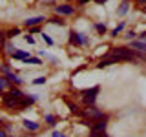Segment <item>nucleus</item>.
I'll return each mask as SVG.
<instances>
[{
	"mask_svg": "<svg viewBox=\"0 0 146 137\" xmlns=\"http://www.w3.org/2000/svg\"><path fill=\"white\" fill-rule=\"evenodd\" d=\"M97 2H99V4H102V2H106V0H97Z\"/></svg>",
	"mask_w": 146,
	"mask_h": 137,
	"instance_id": "nucleus-28",
	"label": "nucleus"
},
{
	"mask_svg": "<svg viewBox=\"0 0 146 137\" xmlns=\"http://www.w3.org/2000/svg\"><path fill=\"white\" fill-rule=\"evenodd\" d=\"M131 48L139 49V51H143L146 55V42H144V40H141V42H131Z\"/></svg>",
	"mask_w": 146,
	"mask_h": 137,
	"instance_id": "nucleus-10",
	"label": "nucleus"
},
{
	"mask_svg": "<svg viewBox=\"0 0 146 137\" xmlns=\"http://www.w3.org/2000/svg\"><path fill=\"white\" fill-rule=\"evenodd\" d=\"M46 82V77H38V79H35V84H44Z\"/></svg>",
	"mask_w": 146,
	"mask_h": 137,
	"instance_id": "nucleus-19",
	"label": "nucleus"
},
{
	"mask_svg": "<svg viewBox=\"0 0 146 137\" xmlns=\"http://www.w3.org/2000/svg\"><path fill=\"white\" fill-rule=\"evenodd\" d=\"M133 37H135V33H133V31H130V33H126V39H133Z\"/></svg>",
	"mask_w": 146,
	"mask_h": 137,
	"instance_id": "nucleus-25",
	"label": "nucleus"
},
{
	"mask_svg": "<svg viewBox=\"0 0 146 137\" xmlns=\"http://www.w3.org/2000/svg\"><path fill=\"white\" fill-rule=\"evenodd\" d=\"M27 62H31V64H40V59H35V57H29V61Z\"/></svg>",
	"mask_w": 146,
	"mask_h": 137,
	"instance_id": "nucleus-21",
	"label": "nucleus"
},
{
	"mask_svg": "<svg viewBox=\"0 0 146 137\" xmlns=\"http://www.w3.org/2000/svg\"><path fill=\"white\" fill-rule=\"evenodd\" d=\"M106 121H95V124L93 126H91V130H93V132H104V130H106Z\"/></svg>",
	"mask_w": 146,
	"mask_h": 137,
	"instance_id": "nucleus-7",
	"label": "nucleus"
},
{
	"mask_svg": "<svg viewBox=\"0 0 146 137\" xmlns=\"http://www.w3.org/2000/svg\"><path fill=\"white\" fill-rule=\"evenodd\" d=\"M53 137H68V135H64V134H60V132H53Z\"/></svg>",
	"mask_w": 146,
	"mask_h": 137,
	"instance_id": "nucleus-24",
	"label": "nucleus"
},
{
	"mask_svg": "<svg viewBox=\"0 0 146 137\" xmlns=\"http://www.w3.org/2000/svg\"><path fill=\"white\" fill-rule=\"evenodd\" d=\"M143 11H144V13H146V7H143Z\"/></svg>",
	"mask_w": 146,
	"mask_h": 137,
	"instance_id": "nucleus-29",
	"label": "nucleus"
},
{
	"mask_svg": "<svg viewBox=\"0 0 146 137\" xmlns=\"http://www.w3.org/2000/svg\"><path fill=\"white\" fill-rule=\"evenodd\" d=\"M55 11L58 13V15H73V6H68V4H64V6H57L55 7Z\"/></svg>",
	"mask_w": 146,
	"mask_h": 137,
	"instance_id": "nucleus-5",
	"label": "nucleus"
},
{
	"mask_svg": "<svg viewBox=\"0 0 146 137\" xmlns=\"http://www.w3.org/2000/svg\"><path fill=\"white\" fill-rule=\"evenodd\" d=\"M6 88V79H0V91Z\"/></svg>",
	"mask_w": 146,
	"mask_h": 137,
	"instance_id": "nucleus-23",
	"label": "nucleus"
},
{
	"mask_svg": "<svg viewBox=\"0 0 146 137\" xmlns=\"http://www.w3.org/2000/svg\"><path fill=\"white\" fill-rule=\"evenodd\" d=\"M22 97H24V93H22L18 88H13L6 97H4V100H15V99H22Z\"/></svg>",
	"mask_w": 146,
	"mask_h": 137,
	"instance_id": "nucleus-4",
	"label": "nucleus"
},
{
	"mask_svg": "<svg viewBox=\"0 0 146 137\" xmlns=\"http://www.w3.org/2000/svg\"><path fill=\"white\" fill-rule=\"evenodd\" d=\"M7 77H9V80H13V82H17V84H20L22 79H18L17 75H13V73H7Z\"/></svg>",
	"mask_w": 146,
	"mask_h": 137,
	"instance_id": "nucleus-12",
	"label": "nucleus"
},
{
	"mask_svg": "<svg viewBox=\"0 0 146 137\" xmlns=\"http://www.w3.org/2000/svg\"><path fill=\"white\" fill-rule=\"evenodd\" d=\"M18 33H20V29H18V27H15V29L9 31V37H15V35H18Z\"/></svg>",
	"mask_w": 146,
	"mask_h": 137,
	"instance_id": "nucleus-18",
	"label": "nucleus"
},
{
	"mask_svg": "<svg viewBox=\"0 0 146 137\" xmlns=\"http://www.w3.org/2000/svg\"><path fill=\"white\" fill-rule=\"evenodd\" d=\"M79 2H80V4H86V2H90V0H79Z\"/></svg>",
	"mask_w": 146,
	"mask_h": 137,
	"instance_id": "nucleus-27",
	"label": "nucleus"
},
{
	"mask_svg": "<svg viewBox=\"0 0 146 137\" xmlns=\"http://www.w3.org/2000/svg\"><path fill=\"white\" fill-rule=\"evenodd\" d=\"M128 7H130V2H128V0H124V2L121 4V7H119L117 13H119V15H124V13L128 11Z\"/></svg>",
	"mask_w": 146,
	"mask_h": 137,
	"instance_id": "nucleus-11",
	"label": "nucleus"
},
{
	"mask_svg": "<svg viewBox=\"0 0 146 137\" xmlns=\"http://www.w3.org/2000/svg\"><path fill=\"white\" fill-rule=\"evenodd\" d=\"M70 42L79 46V44H86V42H88V39H86V37H82L80 33H75V31H71V33H70Z\"/></svg>",
	"mask_w": 146,
	"mask_h": 137,
	"instance_id": "nucleus-3",
	"label": "nucleus"
},
{
	"mask_svg": "<svg viewBox=\"0 0 146 137\" xmlns=\"http://www.w3.org/2000/svg\"><path fill=\"white\" fill-rule=\"evenodd\" d=\"M95 27H97V31H99V33H106V26H104V24H97Z\"/></svg>",
	"mask_w": 146,
	"mask_h": 137,
	"instance_id": "nucleus-15",
	"label": "nucleus"
},
{
	"mask_svg": "<svg viewBox=\"0 0 146 137\" xmlns=\"http://www.w3.org/2000/svg\"><path fill=\"white\" fill-rule=\"evenodd\" d=\"M51 24H55V26H64V20H60V18H51Z\"/></svg>",
	"mask_w": 146,
	"mask_h": 137,
	"instance_id": "nucleus-14",
	"label": "nucleus"
},
{
	"mask_svg": "<svg viewBox=\"0 0 146 137\" xmlns=\"http://www.w3.org/2000/svg\"><path fill=\"white\" fill-rule=\"evenodd\" d=\"M113 53L119 55V57H122L124 61H137V53L131 51V49H128V48H113Z\"/></svg>",
	"mask_w": 146,
	"mask_h": 137,
	"instance_id": "nucleus-2",
	"label": "nucleus"
},
{
	"mask_svg": "<svg viewBox=\"0 0 146 137\" xmlns=\"http://www.w3.org/2000/svg\"><path fill=\"white\" fill-rule=\"evenodd\" d=\"M68 108H70V112H73V113H79V110H77V104H68Z\"/></svg>",
	"mask_w": 146,
	"mask_h": 137,
	"instance_id": "nucleus-16",
	"label": "nucleus"
},
{
	"mask_svg": "<svg viewBox=\"0 0 146 137\" xmlns=\"http://www.w3.org/2000/svg\"><path fill=\"white\" fill-rule=\"evenodd\" d=\"M0 137H7V135H6V132H2V130H0Z\"/></svg>",
	"mask_w": 146,
	"mask_h": 137,
	"instance_id": "nucleus-26",
	"label": "nucleus"
},
{
	"mask_svg": "<svg viewBox=\"0 0 146 137\" xmlns=\"http://www.w3.org/2000/svg\"><path fill=\"white\" fill-rule=\"evenodd\" d=\"M0 122H2V121H0Z\"/></svg>",
	"mask_w": 146,
	"mask_h": 137,
	"instance_id": "nucleus-31",
	"label": "nucleus"
},
{
	"mask_svg": "<svg viewBox=\"0 0 146 137\" xmlns=\"http://www.w3.org/2000/svg\"><path fill=\"white\" fill-rule=\"evenodd\" d=\"M97 93H99V86H93V88L82 91V100H84L86 104H90V106H93L95 99H97Z\"/></svg>",
	"mask_w": 146,
	"mask_h": 137,
	"instance_id": "nucleus-1",
	"label": "nucleus"
},
{
	"mask_svg": "<svg viewBox=\"0 0 146 137\" xmlns=\"http://www.w3.org/2000/svg\"><path fill=\"white\" fill-rule=\"evenodd\" d=\"M24 126L27 128V130H31V132H36V130L40 128V124H38V122H35V121H29V119H26V121H24Z\"/></svg>",
	"mask_w": 146,
	"mask_h": 137,
	"instance_id": "nucleus-8",
	"label": "nucleus"
},
{
	"mask_svg": "<svg viewBox=\"0 0 146 137\" xmlns=\"http://www.w3.org/2000/svg\"><path fill=\"white\" fill-rule=\"evenodd\" d=\"M122 27H124V24H121V26H117V27H115V29H113V31H111V35H113V37H117V35H119V33H121V31H122Z\"/></svg>",
	"mask_w": 146,
	"mask_h": 137,
	"instance_id": "nucleus-13",
	"label": "nucleus"
},
{
	"mask_svg": "<svg viewBox=\"0 0 146 137\" xmlns=\"http://www.w3.org/2000/svg\"><path fill=\"white\" fill-rule=\"evenodd\" d=\"M13 57H15V59H20V61H29V57H31V55L29 53H26V51H13Z\"/></svg>",
	"mask_w": 146,
	"mask_h": 137,
	"instance_id": "nucleus-9",
	"label": "nucleus"
},
{
	"mask_svg": "<svg viewBox=\"0 0 146 137\" xmlns=\"http://www.w3.org/2000/svg\"><path fill=\"white\" fill-rule=\"evenodd\" d=\"M141 2H146V0H141Z\"/></svg>",
	"mask_w": 146,
	"mask_h": 137,
	"instance_id": "nucleus-30",
	"label": "nucleus"
},
{
	"mask_svg": "<svg viewBox=\"0 0 146 137\" xmlns=\"http://www.w3.org/2000/svg\"><path fill=\"white\" fill-rule=\"evenodd\" d=\"M44 20H46L44 17H33V18H27V20H26V26H27V27H35V26L42 24Z\"/></svg>",
	"mask_w": 146,
	"mask_h": 137,
	"instance_id": "nucleus-6",
	"label": "nucleus"
},
{
	"mask_svg": "<svg viewBox=\"0 0 146 137\" xmlns=\"http://www.w3.org/2000/svg\"><path fill=\"white\" fill-rule=\"evenodd\" d=\"M42 39L46 40V44H49V46H51V44H53V40H51V39H49V37H48V35H42Z\"/></svg>",
	"mask_w": 146,
	"mask_h": 137,
	"instance_id": "nucleus-22",
	"label": "nucleus"
},
{
	"mask_svg": "<svg viewBox=\"0 0 146 137\" xmlns=\"http://www.w3.org/2000/svg\"><path fill=\"white\" fill-rule=\"evenodd\" d=\"M46 121H48L49 124H55V117L53 115H46Z\"/></svg>",
	"mask_w": 146,
	"mask_h": 137,
	"instance_id": "nucleus-20",
	"label": "nucleus"
},
{
	"mask_svg": "<svg viewBox=\"0 0 146 137\" xmlns=\"http://www.w3.org/2000/svg\"><path fill=\"white\" fill-rule=\"evenodd\" d=\"M24 39H26V42H29V44H35V39H33L31 35H26Z\"/></svg>",
	"mask_w": 146,
	"mask_h": 137,
	"instance_id": "nucleus-17",
	"label": "nucleus"
}]
</instances>
